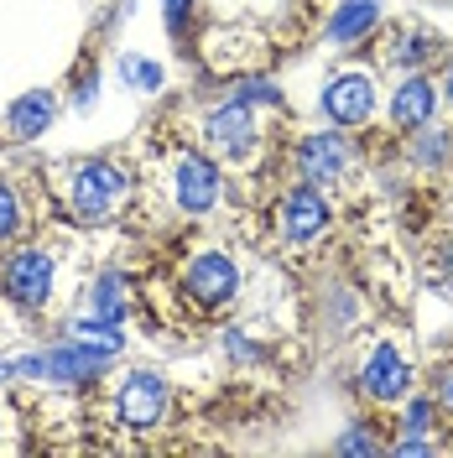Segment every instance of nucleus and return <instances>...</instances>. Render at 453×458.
<instances>
[{
  "label": "nucleus",
  "instance_id": "nucleus-1",
  "mask_svg": "<svg viewBox=\"0 0 453 458\" xmlns=\"http://www.w3.org/2000/svg\"><path fill=\"white\" fill-rule=\"evenodd\" d=\"M167 380L162 375H151V370H136L125 386H120V396H115V422L120 428H131V432H151V428H162V417H167Z\"/></svg>",
  "mask_w": 453,
  "mask_h": 458
},
{
  "label": "nucleus",
  "instance_id": "nucleus-2",
  "mask_svg": "<svg viewBox=\"0 0 453 458\" xmlns=\"http://www.w3.org/2000/svg\"><path fill=\"white\" fill-rule=\"evenodd\" d=\"M120 199H125V172L115 162H79V172H73V214L79 219L99 225L115 214Z\"/></svg>",
  "mask_w": 453,
  "mask_h": 458
},
{
  "label": "nucleus",
  "instance_id": "nucleus-3",
  "mask_svg": "<svg viewBox=\"0 0 453 458\" xmlns=\"http://www.w3.org/2000/svg\"><path fill=\"white\" fill-rule=\"evenodd\" d=\"M188 297L199 302V308H225L229 297H235V286H240V271H235V260L219 256V250H203V256L188 260Z\"/></svg>",
  "mask_w": 453,
  "mask_h": 458
},
{
  "label": "nucleus",
  "instance_id": "nucleus-4",
  "mask_svg": "<svg viewBox=\"0 0 453 458\" xmlns=\"http://www.w3.org/2000/svg\"><path fill=\"white\" fill-rule=\"evenodd\" d=\"M5 292L21 308H42L53 297V256L47 250H16L5 260Z\"/></svg>",
  "mask_w": 453,
  "mask_h": 458
},
{
  "label": "nucleus",
  "instance_id": "nucleus-5",
  "mask_svg": "<svg viewBox=\"0 0 453 458\" xmlns=\"http://www.w3.org/2000/svg\"><path fill=\"white\" fill-rule=\"evenodd\" d=\"M323 114L334 120V125H360L375 114V84H370V73H339L334 84L323 89Z\"/></svg>",
  "mask_w": 453,
  "mask_h": 458
},
{
  "label": "nucleus",
  "instance_id": "nucleus-6",
  "mask_svg": "<svg viewBox=\"0 0 453 458\" xmlns=\"http://www.w3.org/2000/svg\"><path fill=\"white\" fill-rule=\"evenodd\" d=\"M360 386H365L375 401H397L406 396V386H412V365L397 354V344H375L365 360V370H360Z\"/></svg>",
  "mask_w": 453,
  "mask_h": 458
},
{
  "label": "nucleus",
  "instance_id": "nucleus-7",
  "mask_svg": "<svg viewBox=\"0 0 453 458\" xmlns=\"http://www.w3.org/2000/svg\"><path fill=\"white\" fill-rule=\"evenodd\" d=\"M219 203V167L203 157H183L177 162V208L183 214H209Z\"/></svg>",
  "mask_w": 453,
  "mask_h": 458
},
{
  "label": "nucleus",
  "instance_id": "nucleus-8",
  "mask_svg": "<svg viewBox=\"0 0 453 458\" xmlns=\"http://www.w3.org/2000/svg\"><path fill=\"white\" fill-rule=\"evenodd\" d=\"M209 141L219 146L225 157H245V151H255V114L245 99H235V105H225V110L209 114Z\"/></svg>",
  "mask_w": 453,
  "mask_h": 458
},
{
  "label": "nucleus",
  "instance_id": "nucleus-9",
  "mask_svg": "<svg viewBox=\"0 0 453 458\" xmlns=\"http://www.w3.org/2000/svg\"><path fill=\"white\" fill-rule=\"evenodd\" d=\"M329 225V199L318 188H292L282 199V234L286 240H312Z\"/></svg>",
  "mask_w": 453,
  "mask_h": 458
},
{
  "label": "nucleus",
  "instance_id": "nucleus-10",
  "mask_svg": "<svg viewBox=\"0 0 453 458\" xmlns=\"http://www.w3.org/2000/svg\"><path fill=\"white\" fill-rule=\"evenodd\" d=\"M349 162V151H344L339 131H312L308 141L297 146V167L308 172L312 182H334Z\"/></svg>",
  "mask_w": 453,
  "mask_h": 458
},
{
  "label": "nucleus",
  "instance_id": "nucleus-11",
  "mask_svg": "<svg viewBox=\"0 0 453 458\" xmlns=\"http://www.w3.org/2000/svg\"><path fill=\"white\" fill-rule=\"evenodd\" d=\"M53 114H57V99L47 94V89H31V94H21V99L11 105L5 131H11L16 141H31V136H42V131L53 125Z\"/></svg>",
  "mask_w": 453,
  "mask_h": 458
},
{
  "label": "nucleus",
  "instance_id": "nucleus-12",
  "mask_svg": "<svg viewBox=\"0 0 453 458\" xmlns=\"http://www.w3.org/2000/svg\"><path fill=\"white\" fill-rule=\"evenodd\" d=\"M391 120H397L401 131H417V125L432 120V84H427L423 73H412V79L397 89V99H391Z\"/></svg>",
  "mask_w": 453,
  "mask_h": 458
},
{
  "label": "nucleus",
  "instance_id": "nucleus-13",
  "mask_svg": "<svg viewBox=\"0 0 453 458\" xmlns=\"http://www.w3.org/2000/svg\"><path fill=\"white\" fill-rule=\"evenodd\" d=\"M375 21H380V0H344L339 11L329 16V37L334 42H360Z\"/></svg>",
  "mask_w": 453,
  "mask_h": 458
},
{
  "label": "nucleus",
  "instance_id": "nucleus-14",
  "mask_svg": "<svg viewBox=\"0 0 453 458\" xmlns=\"http://www.w3.org/2000/svg\"><path fill=\"white\" fill-rule=\"evenodd\" d=\"M94 318H105V323H120L125 318V276L120 271H105L94 282Z\"/></svg>",
  "mask_w": 453,
  "mask_h": 458
},
{
  "label": "nucleus",
  "instance_id": "nucleus-15",
  "mask_svg": "<svg viewBox=\"0 0 453 458\" xmlns=\"http://www.w3.org/2000/svg\"><path fill=\"white\" fill-rule=\"evenodd\" d=\"M73 344H89V349H105V354H115V349H120V323H105V318L73 323Z\"/></svg>",
  "mask_w": 453,
  "mask_h": 458
},
{
  "label": "nucleus",
  "instance_id": "nucleus-16",
  "mask_svg": "<svg viewBox=\"0 0 453 458\" xmlns=\"http://www.w3.org/2000/svg\"><path fill=\"white\" fill-rule=\"evenodd\" d=\"M16 229H21V199L11 182H0V240H11Z\"/></svg>",
  "mask_w": 453,
  "mask_h": 458
},
{
  "label": "nucleus",
  "instance_id": "nucleus-17",
  "mask_svg": "<svg viewBox=\"0 0 453 458\" xmlns=\"http://www.w3.org/2000/svg\"><path fill=\"white\" fill-rule=\"evenodd\" d=\"M120 73H125L136 89H162V68H157V63H146V57H125V63H120Z\"/></svg>",
  "mask_w": 453,
  "mask_h": 458
},
{
  "label": "nucleus",
  "instance_id": "nucleus-18",
  "mask_svg": "<svg viewBox=\"0 0 453 458\" xmlns=\"http://www.w3.org/2000/svg\"><path fill=\"white\" fill-rule=\"evenodd\" d=\"M432 428V401H412L406 406V432H427Z\"/></svg>",
  "mask_w": 453,
  "mask_h": 458
},
{
  "label": "nucleus",
  "instance_id": "nucleus-19",
  "mask_svg": "<svg viewBox=\"0 0 453 458\" xmlns=\"http://www.w3.org/2000/svg\"><path fill=\"white\" fill-rule=\"evenodd\" d=\"M432 53V42H427V37H406V42H401V63H423V57Z\"/></svg>",
  "mask_w": 453,
  "mask_h": 458
},
{
  "label": "nucleus",
  "instance_id": "nucleus-20",
  "mask_svg": "<svg viewBox=\"0 0 453 458\" xmlns=\"http://www.w3.org/2000/svg\"><path fill=\"white\" fill-rule=\"evenodd\" d=\"M339 454H375V437L370 432H349V437H339Z\"/></svg>",
  "mask_w": 453,
  "mask_h": 458
},
{
  "label": "nucleus",
  "instance_id": "nucleus-21",
  "mask_svg": "<svg viewBox=\"0 0 453 458\" xmlns=\"http://www.w3.org/2000/svg\"><path fill=\"white\" fill-rule=\"evenodd\" d=\"M427 448H432V443H427L423 432H406V437H401L391 454H397V458H412V454H427Z\"/></svg>",
  "mask_w": 453,
  "mask_h": 458
},
{
  "label": "nucleus",
  "instance_id": "nucleus-22",
  "mask_svg": "<svg viewBox=\"0 0 453 458\" xmlns=\"http://www.w3.org/2000/svg\"><path fill=\"white\" fill-rule=\"evenodd\" d=\"M240 99H245V105H251V99H266V105H277L282 94H277L271 84H245V89H240Z\"/></svg>",
  "mask_w": 453,
  "mask_h": 458
},
{
  "label": "nucleus",
  "instance_id": "nucleus-23",
  "mask_svg": "<svg viewBox=\"0 0 453 458\" xmlns=\"http://www.w3.org/2000/svg\"><path fill=\"white\" fill-rule=\"evenodd\" d=\"M188 5H193V0H167V27H172V31L188 21Z\"/></svg>",
  "mask_w": 453,
  "mask_h": 458
},
{
  "label": "nucleus",
  "instance_id": "nucleus-24",
  "mask_svg": "<svg viewBox=\"0 0 453 458\" xmlns=\"http://www.w3.org/2000/svg\"><path fill=\"white\" fill-rule=\"evenodd\" d=\"M438 396H443V401H453V375L443 380V386H438Z\"/></svg>",
  "mask_w": 453,
  "mask_h": 458
},
{
  "label": "nucleus",
  "instance_id": "nucleus-25",
  "mask_svg": "<svg viewBox=\"0 0 453 458\" xmlns=\"http://www.w3.org/2000/svg\"><path fill=\"white\" fill-rule=\"evenodd\" d=\"M449 94H453V68H449Z\"/></svg>",
  "mask_w": 453,
  "mask_h": 458
}]
</instances>
